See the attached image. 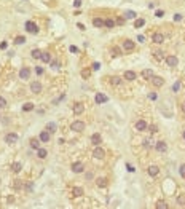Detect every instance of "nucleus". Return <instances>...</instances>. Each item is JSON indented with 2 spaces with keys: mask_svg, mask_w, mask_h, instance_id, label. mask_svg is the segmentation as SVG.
I'll list each match as a JSON object with an SVG mask.
<instances>
[{
  "mask_svg": "<svg viewBox=\"0 0 185 209\" xmlns=\"http://www.w3.org/2000/svg\"><path fill=\"white\" fill-rule=\"evenodd\" d=\"M85 128H86V125H85V121H81V120H75L72 125H70V129L75 131V133H81V131H85Z\"/></svg>",
  "mask_w": 185,
  "mask_h": 209,
  "instance_id": "f257e3e1",
  "label": "nucleus"
},
{
  "mask_svg": "<svg viewBox=\"0 0 185 209\" xmlns=\"http://www.w3.org/2000/svg\"><path fill=\"white\" fill-rule=\"evenodd\" d=\"M134 48H136V43L131 38H125V42H123V51L131 53V51H134Z\"/></svg>",
  "mask_w": 185,
  "mask_h": 209,
  "instance_id": "f03ea898",
  "label": "nucleus"
},
{
  "mask_svg": "<svg viewBox=\"0 0 185 209\" xmlns=\"http://www.w3.org/2000/svg\"><path fill=\"white\" fill-rule=\"evenodd\" d=\"M147 128H149V123L145 120H137L136 125H134V129L137 133H144V131H147Z\"/></svg>",
  "mask_w": 185,
  "mask_h": 209,
  "instance_id": "7ed1b4c3",
  "label": "nucleus"
},
{
  "mask_svg": "<svg viewBox=\"0 0 185 209\" xmlns=\"http://www.w3.org/2000/svg\"><path fill=\"white\" fill-rule=\"evenodd\" d=\"M153 149L157 150L158 153H166V152H168V144H166L165 141H157Z\"/></svg>",
  "mask_w": 185,
  "mask_h": 209,
  "instance_id": "20e7f679",
  "label": "nucleus"
},
{
  "mask_svg": "<svg viewBox=\"0 0 185 209\" xmlns=\"http://www.w3.org/2000/svg\"><path fill=\"white\" fill-rule=\"evenodd\" d=\"M150 81H152V86H153V88H161V86L165 85V78H163V77H160V75H153Z\"/></svg>",
  "mask_w": 185,
  "mask_h": 209,
  "instance_id": "39448f33",
  "label": "nucleus"
},
{
  "mask_svg": "<svg viewBox=\"0 0 185 209\" xmlns=\"http://www.w3.org/2000/svg\"><path fill=\"white\" fill-rule=\"evenodd\" d=\"M26 30H27L29 34H38L40 27H38L34 21H27V22H26Z\"/></svg>",
  "mask_w": 185,
  "mask_h": 209,
  "instance_id": "423d86ee",
  "label": "nucleus"
},
{
  "mask_svg": "<svg viewBox=\"0 0 185 209\" xmlns=\"http://www.w3.org/2000/svg\"><path fill=\"white\" fill-rule=\"evenodd\" d=\"M92 157L96 158V160H104V158H105V150L101 149V147L97 145L96 149L92 150Z\"/></svg>",
  "mask_w": 185,
  "mask_h": 209,
  "instance_id": "0eeeda50",
  "label": "nucleus"
},
{
  "mask_svg": "<svg viewBox=\"0 0 185 209\" xmlns=\"http://www.w3.org/2000/svg\"><path fill=\"white\" fill-rule=\"evenodd\" d=\"M70 169H72L73 174H81L85 171V165L81 163V161H77V163H73V165H72V168H70Z\"/></svg>",
  "mask_w": 185,
  "mask_h": 209,
  "instance_id": "6e6552de",
  "label": "nucleus"
},
{
  "mask_svg": "<svg viewBox=\"0 0 185 209\" xmlns=\"http://www.w3.org/2000/svg\"><path fill=\"white\" fill-rule=\"evenodd\" d=\"M42 89H43V85H42L40 81H32V83H30V91H32L34 94H40Z\"/></svg>",
  "mask_w": 185,
  "mask_h": 209,
  "instance_id": "1a4fd4ad",
  "label": "nucleus"
},
{
  "mask_svg": "<svg viewBox=\"0 0 185 209\" xmlns=\"http://www.w3.org/2000/svg\"><path fill=\"white\" fill-rule=\"evenodd\" d=\"M29 77H30V67H27V65L21 67V70H19V78L21 80H29Z\"/></svg>",
  "mask_w": 185,
  "mask_h": 209,
  "instance_id": "9d476101",
  "label": "nucleus"
},
{
  "mask_svg": "<svg viewBox=\"0 0 185 209\" xmlns=\"http://www.w3.org/2000/svg\"><path fill=\"white\" fill-rule=\"evenodd\" d=\"M166 64H168L169 67H176V65L179 64V58L174 56V54H169V56H166Z\"/></svg>",
  "mask_w": 185,
  "mask_h": 209,
  "instance_id": "9b49d317",
  "label": "nucleus"
},
{
  "mask_svg": "<svg viewBox=\"0 0 185 209\" xmlns=\"http://www.w3.org/2000/svg\"><path fill=\"white\" fill-rule=\"evenodd\" d=\"M152 42L155 45H160V43H163L165 42V35L161 32H153V35H152Z\"/></svg>",
  "mask_w": 185,
  "mask_h": 209,
  "instance_id": "f8f14e48",
  "label": "nucleus"
},
{
  "mask_svg": "<svg viewBox=\"0 0 185 209\" xmlns=\"http://www.w3.org/2000/svg\"><path fill=\"white\" fill-rule=\"evenodd\" d=\"M109 101V97L105 96L104 93H96V96H94V102L96 104H105Z\"/></svg>",
  "mask_w": 185,
  "mask_h": 209,
  "instance_id": "ddd939ff",
  "label": "nucleus"
},
{
  "mask_svg": "<svg viewBox=\"0 0 185 209\" xmlns=\"http://www.w3.org/2000/svg\"><path fill=\"white\" fill-rule=\"evenodd\" d=\"M18 139H19V137H18L16 133H8L5 136V142H7V144H16Z\"/></svg>",
  "mask_w": 185,
  "mask_h": 209,
  "instance_id": "4468645a",
  "label": "nucleus"
},
{
  "mask_svg": "<svg viewBox=\"0 0 185 209\" xmlns=\"http://www.w3.org/2000/svg\"><path fill=\"white\" fill-rule=\"evenodd\" d=\"M72 110H73V115H81V113H83V110H85L83 102H75V104H73V107H72Z\"/></svg>",
  "mask_w": 185,
  "mask_h": 209,
  "instance_id": "2eb2a0df",
  "label": "nucleus"
},
{
  "mask_svg": "<svg viewBox=\"0 0 185 209\" xmlns=\"http://www.w3.org/2000/svg\"><path fill=\"white\" fill-rule=\"evenodd\" d=\"M147 173H149L150 177H157L158 174H160V168H158L157 165H150L149 168H147Z\"/></svg>",
  "mask_w": 185,
  "mask_h": 209,
  "instance_id": "dca6fc26",
  "label": "nucleus"
},
{
  "mask_svg": "<svg viewBox=\"0 0 185 209\" xmlns=\"http://www.w3.org/2000/svg\"><path fill=\"white\" fill-rule=\"evenodd\" d=\"M96 185L99 188H105L107 185H109V179L107 177H97L96 179Z\"/></svg>",
  "mask_w": 185,
  "mask_h": 209,
  "instance_id": "f3484780",
  "label": "nucleus"
},
{
  "mask_svg": "<svg viewBox=\"0 0 185 209\" xmlns=\"http://www.w3.org/2000/svg\"><path fill=\"white\" fill-rule=\"evenodd\" d=\"M153 75H155V73H153L152 69H144V70L141 72V77L144 78V80H152Z\"/></svg>",
  "mask_w": 185,
  "mask_h": 209,
  "instance_id": "a211bd4d",
  "label": "nucleus"
},
{
  "mask_svg": "<svg viewBox=\"0 0 185 209\" xmlns=\"http://www.w3.org/2000/svg\"><path fill=\"white\" fill-rule=\"evenodd\" d=\"M123 78L128 80V81H133V80H136V78H137V75H136L134 70H126V72L123 73Z\"/></svg>",
  "mask_w": 185,
  "mask_h": 209,
  "instance_id": "6ab92c4d",
  "label": "nucleus"
},
{
  "mask_svg": "<svg viewBox=\"0 0 185 209\" xmlns=\"http://www.w3.org/2000/svg\"><path fill=\"white\" fill-rule=\"evenodd\" d=\"M109 81H110V85H112V86H120V85L123 83V78H121V77L112 75V77H109Z\"/></svg>",
  "mask_w": 185,
  "mask_h": 209,
  "instance_id": "aec40b11",
  "label": "nucleus"
},
{
  "mask_svg": "<svg viewBox=\"0 0 185 209\" xmlns=\"http://www.w3.org/2000/svg\"><path fill=\"white\" fill-rule=\"evenodd\" d=\"M91 144L96 145V147H97V145H101L102 144V136H101V134H99V133L92 134V136H91Z\"/></svg>",
  "mask_w": 185,
  "mask_h": 209,
  "instance_id": "412c9836",
  "label": "nucleus"
},
{
  "mask_svg": "<svg viewBox=\"0 0 185 209\" xmlns=\"http://www.w3.org/2000/svg\"><path fill=\"white\" fill-rule=\"evenodd\" d=\"M50 136H51V133H48L46 129H43L38 134V139H40V142H50Z\"/></svg>",
  "mask_w": 185,
  "mask_h": 209,
  "instance_id": "4be33fe9",
  "label": "nucleus"
},
{
  "mask_svg": "<svg viewBox=\"0 0 185 209\" xmlns=\"http://www.w3.org/2000/svg\"><path fill=\"white\" fill-rule=\"evenodd\" d=\"M40 59H42V62H45V64H50V61H51V54H50V51H42Z\"/></svg>",
  "mask_w": 185,
  "mask_h": 209,
  "instance_id": "5701e85b",
  "label": "nucleus"
},
{
  "mask_svg": "<svg viewBox=\"0 0 185 209\" xmlns=\"http://www.w3.org/2000/svg\"><path fill=\"white\" fill-rule=\"evenodd\" d=\"M72 196L73 198L83 196V188H81V187H73V188H72Z\"/></svg>",
  "mask_w": 185,
  "mask_h": 209,
  "instance_id": "b1692460",
  "label": "nucleus"
},
{
  "mask_svg": "<svg viewBox=\"0 0 185 209\" xmlns=\"http://www.w3.org/2000/svg\"><path fill=\"white\" fill-rule=\"evenodd\" d=\"M56 129H57L56 121H50V123H46V131H48V133H56Z\"/></svg>",
  "mask_w": 185,
  "mask_h": 209,
  "instance_id": "393cba45",
  "label": "nucleus"
},
{
  "mask_svg": "<svg viewBox=\"0 0 185 209\" xmlns=\"http://www.w3.org/2000/svg\"><path fill=\"white\" fill-rule=\"evenodd\" d=\"M104 26H105V27H109V29H112V27L117 26V22H115L113 18H105V19H104Z\"/></svg>",
  "mask_w": 185,
  "mask_h": 209,
  "instance_id": "a878e982",
  "label": "nucleus"
},
{
  "mask_svg": "<svg viewBox=\"0 0 185 209\" xmlns=\"http://www.w3.org/2000/svg\"><path fill=\"white\" fill-rule=\"evenodd\" d=\"M29 145H30V149L37 150L38 147H40V139H37V137H32V139H30V142H29Z\"/></svg>",
  "mask_w": 185,
  "mask_h": 209,
  "instance_id": "bb28decb",
  "label": "nucleus"
},
{
  "mask_svg": "<svg viewBox=\"0 0 185 209\" xmlns=\"http://www.w3.org/2000/svg\"><path fill=\"white\" fill-rule=\"evenodd\" d=\"M144 26H145L144 18H136V19H134V27L136 29H141V27H144Z\"/></svg>",
  "mask_w": 185,
  "mask_h": 209,
  "instance_id": "cd10ccee",
  "label": "nucleus"
},
{
  "mask_svg": "<svg viewBox=\"0 0 185 209\" xmlns=\"http://www.w3.org/2000/svg\"><path fill=\"white\" fill-rule=\"evenodd\" d=\"M153 58L157 61H163V58H165V51L163 50H157V51H153Z\"/></svg>",
  "mask_w": 185,
  "mask_h": 209,
  "instance_id": "c85d7f7f",
  "label": "nucleus"
},
{
  "mask_svg": "<svg viewBox=\"0 0 185 209\" xmlns=\"http://www.w3.org/2000/svg\"><path fill=\"white\" fill-rule=\"evenodd\" d=\"M92 26L94 27H104V19L102 18H92Z\"/></svg>",
  "mask_w": 185,
  "mask_h": 209,
  "instance_id": "c756f323",
  "label": "nucleus"
},
{
  "mask_svg": "<svg viewBox=\"0 0 185 209\" xmlns=\"http://www.w3.org/2000/svg\"><path fill=\"white\" fill-rule=\"evenodd\" d=\"M110 51H112V56H113V58L121 56V54H123V51H121L120 46H112V50H110Z\"/></svg>",
  "mask_w": 185,
  "mask_h": 209,
  "instance_id": "7c9ffc66",
  "label": "nucleus"
},
{
  "mask_svg": "<svg viewBox=\"0 0 185 209\" xmlns=\"http://www.w3.org/2000/svg\"><path fill=\"white\" fill-rule=\"evenodd\" d=\"M91 72H92V69H81L80 75L83 77L85 80H86V78H89V77H91Z\"/></svg>",
  "mask_w": 185,
  "mask_h": 209,
  "instance_id": "2f4dec72",
  "label": "nucleus"
},
{
  "mask_svg": "<svg viewBox=\"0 0 185 209\" xmlns=\"http://www.w3.org/2000/svg\"><path fill=\"white\" fill-rule=\"evenodd\" d=\"M155 208H157V209H168V208H169V204H168V203H166V201L160 200V201H157V204H155Z\"/></svg>",
  "mask_w": 185,
  "mask_h": 209,
  "instance_id": "473e14b6",
  "label": "nucleus"
},
{
  "mask_svg": "<svg viewBox=\"0 0 185 209\" xmlns=\"http://www.w3.org/2000/svg\"><path fill=\"white\" fill-rule=\"evenodd\" d=\"M46 155H48L46 149H42V147L37 149V157H38V158H46Z\"/></svg>",
  "mask_w": 185,
  "mask_h": 209,
  "instance_id": "72a5a7b5",
  "label": "nucleus"
},
{
  "mask_svg": "<svg viewBox=\"0 0 185 209\" xmlns=\"http://www.w3.org/2000/svg\"><path fill=\"white\" fill-rule=\"evenodd\" d=\"M21 169H22V165H21V163H13V165H11V171L15 174L21 173Z\"/></svg>",
  "mask_w": 185,
  "mask_h": 209,
  "instance_id": "f704fd0d",
  "label": "nucleus"
},
{
  "mask_svg": "<svg viewBox=\"0 0 185 209\" xmlns=\"http://www.w3.org/2000/svg\"><path fill=\"white\" fill-rule=\"evenodd\" d=\"M35 109V105L32 104V102H26L24 105H22V110H24V112H30V110H34Z\"/></svg>",
  "mask_w": 185,
  "mask_h": 209,
  "instance_id": "c9c22d12",
  "label": "nucleus"
},
{
  "mask_svg": "<svg viewBox=\"0 0 185 209\" xmlns=\"http://www.w3.org/2000/svg\"><path fill=\"white\" fill-rule=\"evenodd\" d=\"M144 147H145V149H150V147H155V142H153V139H152V137H149V139H145V142H144Z\"/></svg>",
  "mask_w": 185,
  "mask_h": 209,
  "instance_id": "e433bc0d",
  "label": "nucleus"
},
{
  "mask_svg": "<svg viewBox=\"0 0 185 209\" xmlns=\"http://www.w3.org/2000/svg\"><path fill=\"white\" fill-rule=\"evenodd\" d=\"M177 204H179V206H185V195H184V193H180V195L177 196Z\"/></svg>",
  "mask_w": 185,
  "mask_h": 209,
  "instance_id": "4c0bfd02",
  "label": "nucleus"
},
{
  "mask_svg": "<svg viewBox=\"0 0 185 209\" xmlns=\"http://www.w3.org/2000/svg\"><path fill=\"white\" fill-rule=\"evenodd\" d=\"M30 56H32L34 59H40V56H42V51H40V50H32V53H30Z\"/></svg>",
  "mask_w": 185,
  "mask_h": 209,
  "instance_id": "58836bf2",
  "label": "nucleus"
},
{
  "mask_svg": "<svg viewBox=\"0 0 185 209\" xmlns=\"http://www.w3.org/2000/svg\"><path fill=\"white\" fill-rule=\"evenodd\" d=\"M123 16H125V19H136V13L134 11H126Z\"/></svg>",
  "mask_w": 185,
  "mask_h": 209,
  "instance_id": "ea45409f",
  "label": "nucleus"
},
{
  "mask_svg": "<svg viewBox=\"0 0 185 209\" xmlns=\"http://www.w3.org/2000/svg\"><path fill=\"white\" fill-rule=\"evenodd\" d=\"M180 88H182V81H180V80H179V81H176V83L172 85V91H174V93L180 91Z\"/></svg>",
  "mask_w": 185,
  "mask_h": 209,
  "instance_id": "a19ab883",
  "label": "nucleus"
},
{
  "mask_svg": "<svg viewBox=\"0 0 185 209\" xmlns=\"http://www.w3.org/2000/svg\"><path fill=\"white\" fill-rule=\"evenodd\" d=\"M24 42H26V38L22 35H18L16 38H15V43H16V45H22Z\"/></svg>",
  "mask_w": 185,
  "mask_h": 209,
  "instance_id": "79ce46f5",
  "label": "nucleus"
},
{
  "mask_svg": "<svg viewBox=\"0 0 185 209\" xmlns=\"http://www.w3.org/2000/svg\"><path fill=\"white\" fill-rule=\"evenodd\" d=\"M147 129H149L150 134H155V133L158 131V126H157V125H149V128H147Z\"/></svg>",
  "mask_w": 185,
  "mask_h": 209,
  "instance_id": "37998d69",
  "label": "nucleus"
},
{
  "mask_svg": "<svg viewBox=\"0 0 185 209\" xmlns=\"http://www.w3.org/2000/svg\"><path fill=\"white\" fill-rule=\"evenodd\" d=\"M50 67L51 69H59V62H57L56 59H51L50 61Z\"/></svg>",
  "mask_w": 185,
  "mask_h": 209,
  "instance_id": "c03bdc74",
  "label": "nucleus"
},
{
  "mask_svg": "<svg viewBox=\"0 0 185 209\" xmlns=\"http://www.w3.org/2000/svg\"><path fill=\"white\" fill-rule=\"evenodd\" d=\"M125 16H120V18H117L115 19V22H117V26H125Z\"/></svg>",
  "mask_w": 185,
  "mask_h": 209,
  "instance_id": "a18cd8bd",
  "label": "nucleus"
},
{
  "mask_svg": "<svg viewBox=\"0 0 185 209\" xmlns=\"http://www.w3.org/2000/svg\"><path fill=\"white\" fill-rule=\"evenodd\" d=\"M149 99H150V101H158V94H157L155 91L149 93Z\"/></svg>",
  "mask_w": 185,
  "mask_h": 209,
  "instance_id": "49530a36",
  "label": "nucleus"
},
{
  "mask_svg": "<svg viewBox=\"0 0 185 209\" xmlns=\"http://www.w3.org/2000/svg\"><path fill=\"white\" fill-rule=\"evenodd\" d=\"M5 105H7V99L3 96H0V109H3Z\"/></svg>",
  "mask_w": 185,
  "mask_h": 209,
  "instance_id": "de8ad7c7",
  "label": "nucleus"
},
{
  "mask_svg": "<svg viewBox=\"0 0 185 209\" xmlns=\"http://www.w3.org/2000/svg\"><path fill=\"white\" fill-rule=\"evenodd\" d=\"M43 72H45L43 67H40V65H38V67H35V73H37V75H43Z\"/></svg>",
  "mask_w": 185,
  "mask_h": 209,
  "instance_id": "09e8293b",
  "label": "nucleus"
},
{
  "mask_svg": "<svg viewBox=\"0 0 185 209\" xmlns=\"http://www.w3.org/2000/svg\"><path fill=\"white\" fill-rule=\"evenodd\" d=\"M155 16L163 18V16H165V11H163V10H157V11H155Z\"/></svg>",
  "mask_w": 185,
  "mask_h": 209,
  "instance_id": "8fccbe9b",
  "label": "nucleus"
},
{
  "mask_svg": "<svg viewBox=\"0 0 185 209\" xmlns=\"http://www.w3.org/2000/svg\"><path fill=\"white\" fill-rule=\"evenodd\" d=\"M179 174H180L182 177H185V165H182L180 168H179Z\"/></svg>",
  "mask_w": 185,
  "mask_h": 209,
  "instance_id": "3c124183",
  "label": "nucleus"
},
{
  "mask_svg": "<svg viewBox=\"0 0 185 209\" xmlns=\"http://www.w3.org/2000/svg\"><path fill=\"white\" fill-rule=\"evenodd\" d=\"M73 7H75V8L81 7V0H73Z\"/></svg>",
  "mask_w": 185,
  "mask_h": 209,
  "instance_id": "603ef678",
  "label": "nucleus"
},
{
  "mask_svg": "<svg viewBox=\"0 0 185 209\" xmlns=\"http://www.w3.org/2000/svg\"><path fill=\"white\" fill-rule=\"evenodd\" d=\"M26 190L32 192V190H34V185H32V184H29V182H27V184H26Z\"/></svg>",
  "mask_w": 185,
  "mask_h": 209,
  "instance_id": "864d4df0",
  "label": "nucleus"
},
{
  "mask_svg": "<svg viewBox=\"0 0 185 209\" xmlns=\"http://www.w3.org/2000/svg\"><path fill=\"white\" fill-rule=\"evenodd\" d=\"M174 21H182V15L176 13V15H174Z\"/></svg>",
  "mask_w": 185,
  "mask_h": 209,
  "instance_id": "5fc2aeb1",
  "label": "nucleus"
},
{
  "mask_svg": "<svg viewBox=\"0 0 185 209\" xmlns=\"http://www.w3.org/2000/svg\"><path fill=\"white\" fill-rule=\"evenodd\" d=\"M69 50H70V53H78V48H77L75 45H72V46H70Z\"/></svg>",
  "mask_w": 185,
  "mask_h": 209,
  "instance_id": "6e6d98bb",
  "label": "nucleus"
},
{
  "mask_svg": "<svg viewBox=\"0 0 185 209\" xmlns=\"http://www.w3.org/2000/svg\"><path fill=\"white\" fill-rule=\"evenodd\" d=\"M137 40L141 42V43H144V42H145V35H137Z\"/></svg>",
  "mask_w": 185,
  "mask_h": 209,
  "instance_id": "4d7b16f0",
  "label": "nucleus"
},
{
  "mask_svg": "<svg viewBox=\"0 0 185 209\" xmlns=\"http://www.w3.org/2000/svg\"><path fill=\"white\" fill-rule=\"evenodd\" d=\"M99 67H101V64H99V62H94V65H92V70H99Z\"/></svg>",
  "mask_w": 185,
  "mask_h": 209,
  "instance_id": "13d9d810",
  "label": "nucleus"
},
{
  "mask_svg": "<svg viewBox=\"0 0 185 209\" xmlns=\"http://www.w3.org/2000/svg\"><path fill=\"white\" fill-rule=\"evenodd\" d=\"M7 46H8V43H7V42H2V43H0V48H2V50H5Z\"/></svg>",
  "mask_w": 185,
  "mask_h": 209,
  "instance_id": "bf43d9fd",
  "label": "nucleus"
},
{
  "mask_svg": "<svg viewBox=\"0 0 185 209\" xmlns=\"http://www.w3.org/2000/svg\"><path fill=\"white\" fill-rule=\"evenodd\" d=\"M180 110L185 113V101H182V102H180Z\"/></svg>",
  "mask_w": 185,
  "mask_h": 209,
  "instance_id": "052dcab7",
  "label": "nucleus"
},
{
  "mask_svg": "<svg viewBox=\"0 0 185 209\" xmlns=\"http://www.w3.org/2000/svg\"><path fill=\"white\" fill-rule=\"evenodd\" d=\"M91 177H92V173H86V181H91Z\"/></svg>",
  "mask_w": 185,
  "mask_h": 209,
  "instance_id": "680f3d73",
  "label": "nucleus"
},
{
  "mask_svg": "<svg viewBox=\"0 0 185 209\" xmlns=\"http://www.w3.org/2000/svg\"><path fill=\"white\" fill-rule=\"evenodd\" d=\"M77 27L80 29V30H85V26H83V24H80V22H78V24H77Z\"/></svg>",
  "mask_w": 185,
  "mask_h": 209,
  "instance_id": "e2e57ef3",
  "label": "nucleus"
},
{
  "mask_svg": "<svg viewBox=\"0 0 185 209\" xmlns=\"http://www.w3.org/2000/svg\"><path fill=\"white\" fill-rule=\"evenodd\" d=\"M15 188H16V190L21 188V184H19V182H16V184H15Z\"/></svg>",
  "mask_w": 185,
  "mask_h": 209,
  "instance_id": "0e129e2a",
  "label": "nucleus"
},
{
  "mask_svg": "<svg viewBox=\"0 0 185 209\" xmlns=\"http://www.w3.org/2000/svg\"><path fill=\"white\" fill-rule=\"evenodd\" d=\"M126 166H128V171H131V173H133V171H134V168H133V166H131V165H126Z\"/></svg>",
  "mask_w": 185,
  "mask_h": 209,
  "instance_id": "69168bd1",
  "label": "nucleus"
},
{
  "mask_svg": "<svg viewBox=\"0 0 185 209\" xmlns=\"http://www.w3.org/2000/svg\"><path fill=\"white\" fill-rule=\"evenodd\" d=\"M182 137H184V141H185V131H184V133H182Z\"/></svg>",
  "mask_w": 185,
  "mask_h": 209,
  "instance_id": "338daca9",
  "label": "nucleus"
}]
</instances>
